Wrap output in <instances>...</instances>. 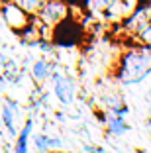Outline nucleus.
<instances>
[{"label":"nucleus","instance_id":"obj_6","mask_svg":"<svg viewBox=\"0 0 151 153\" xmlns=\"http://www.w3.org/2000/svg\"><path fill=\"white\" fill-rule=\"evenodd\" d=\"M98 120L102 122L104 131H106L108 137H124V135L132 130L128 118L116 116V114H112V112H104L102 110V112L98 114Z\"/></svg>","mask_w":151,"mask_h":153},{"label":"nucleus","instance_id":"obj_1","mask_svg":"<svg viewBox=\"0 0 151 153\" xmlns=\"http://www.w3.org/2000/svg\"><path fill=\"white\" fill-rule=\"evenodd\" d=\"M151 76V47L138 39L122 49L114 63L112 79L120 86H138Z\"/></svg>","mask_w":151,"mask_h":153},{"label":"nucleus","instance_id":"obj_3","mask_svg":"<svg viewBox=\"0 0 151 153\" xmlns=\"http://www.w3.org/2000/svg\"><path fill=\"white\" fill-rule=\"evenodd\" d=\"M0 16H2V20L6 22V26H8L12 32H16V33H22L24 30L31 24L30 14H28L16 0H2Z\"/></svg>","mask_w":151,"mask_h":153},{"label":"nucleus","instance_id":"obj_4","mask_svg":"<svg viewBox=\"0 0 151 153\" xmlns=\"http://www.w3.org/2000/svg\"><path fill=\"white\" fill-rule=\"evenodd\" d=\"M149 24H151V0H141V4L122 22V30L126 32V36H135V39H138L139 33Z\"/></svg>","mask_w":151,"mask_h":153},{"label":"nucleus","instance_id":"obj_14","mask_svg":"<svg viewBox=\"0 0 151 153\" xmlns=\"http://www.w3.org/2000/svg\"><path fill=\"white\" fill-rule=\"evenodd\" d=\"M145 106H147V110H149V114H151V88L145 92Z\"/></svg>","mask_w":151,"mask_h":153},{"label":"nucleus","instance_id":"obj_7","mask_svg":"<svg viewBox=\"0 0 151 153\" xmlns=\"http://www.w3.org/2000/svg\"><path fill=\"white\" fill-rule=\"evenodd\" d=\"M55 63L47 57H37L30 67L31 73V79L36 82H45V81H51V76L55 75Z\"/></svg>","mask_w":151,"mask_h":153},{"label":"nucleus","instance_id":"obj_8","mask_svg":"<svg viewBox=\"0 0 151 153\" xmlns=\"http://www.w3.org/2000/svg\"><path fill=\"white\" fill-rule=\"evenodd\" d=\"M18 110L20 104L12 98H6L4 104H2V124H4L6 131L14 137H18V126H16V118H18Z\"/></svg>","mask_w":151,"mask_h":153},{"label":"nucleus","instance_id":"obj_5","mask_svg":"<svg viewBox=\"0 0 151 153\" xmlns=\"http://www.w3.org/2000/svg\"><path fill=\"white\" fill-rule=\"evenodd\" d=\"M51 90H53L55 98L63 104V106H73L77 100V85L71 76L63 71H55L51 76Z\"/></svg>","mask_w":151,"mask_h":153},{"label":"nucleus","instance_id":"obj_10","mask_svg":"<svg viewBox=\"0 0 151 153\" xmlns=\"http://www.w3.org/2000/svg\"><path fill=\"white\" fill-rule=\"evenodd\" d=\"M31 131H33V118H28L24 122L22 130H20L18 137H16V145H14V153H28V147H30V137Z\"/></svg>","mask_w":151,"mask_h":153},{"label":"nucleus","instance_id":"obj_11","mask_svg":"<svg viewBox=\"0 0 151 153\" xmlns=\"http://www.w3.org/2000/svg\"><path fill=\"white\" fill-rule=\"evenodd\" d=\"M16 2H18L30 16H37V12L43 8V4L47 2V0H16Z\"/></svg>","mask_w":151,"mask_h":153},{"label":"nucleus","instance_id":"obj_15","mask_svg":"<svg viewBox=\"0 0 151 153\" xmlns=\"http://www.w3.org/2000/svg\"><path fill=\"white\" fill-rule=\"evenodd\" d=\"M143 126H145V130H147V134L151 135V114H147V118H145V122H143Z\"/></svg>","mask_w":151,"mask_h":153},{"label":"nucleus","instance_id":"obj_12","mask_svg":"<svg viewBox=\"0 0 151 153\" xmlns=\"http://www.w3.org/2000/svg\"><path fill=\"white\" fill-rule=\"evenodd\" d=\"M83 151L85 153H110L102 147V145H94V143H85L83 145Z\"/></svg>","mask_w":151,"mask_h":153},{"label":"nucleus","instance_id":"obj_9","mask_svg":"<svg viewBox=\"0 0 151 153\" xmlns=\"http://www.w3.org/2000/svg\"><path fill=\"white\" fill-rule=\"evenodd\" d=\"M31 143H33V147H36L37 153H53V151H57V149H61L63 140L59 135H51V134L39 131V134H36L31 137Z\"/></svg>","mask_w":151,"mask_h":153},{"label":"nucleus","instance_id":"obj_2","mask_svg":"<svg viewBox=\"0 0 151 153\" xmlns=\"http://www.w3.org/2000/svg\"><path fill=\"white\" fill-rule=\"evenodd\" d=\"M67 16H69V4L65 0H47L43 4V8L37 12L36 20L47 30H57L63 22H67Z\"/></svg>","mask_w":151,"mask_h":153},{"label":"nucleus","instance_id":"obj_13","mask_svg":"<svg viewBox=\"0 0 151 153\" xmlns=\"http://www.w3.org/2000/svg\"><path fill=\"white\" fill-rule=\"evenodd\" d=\"M8 63H10V57L4 53V51H0V73L6 69V65H8Z\"/></svg>","mask_w":151,"mask_h":153}]
</instances>
